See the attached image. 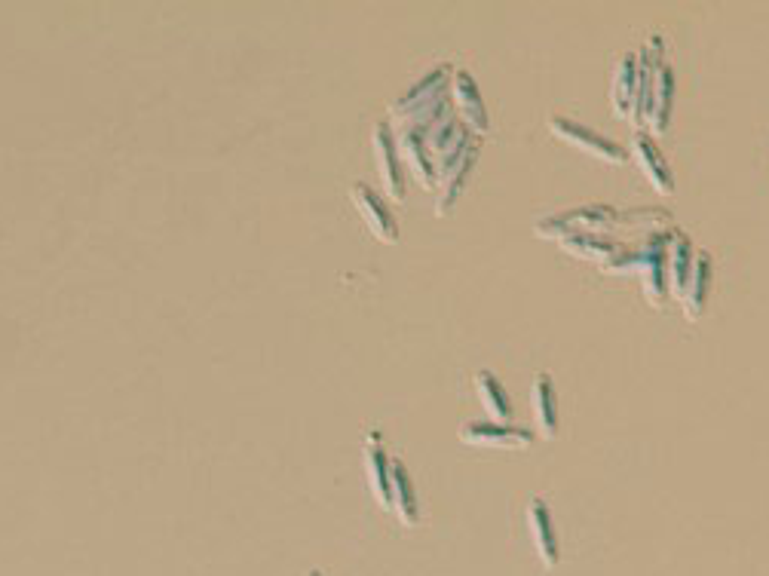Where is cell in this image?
I'll use <instances>...</instances> for the list:
<instances>
[{
    "label": "cell",
    "mask_w": 769,
    "mask_h": 576,
    "mask_svg": "<svg viewBox=\"0 0 769 576\" xmlns=\"http://www.w3.org/2000/svg\"><path fill=\"white\" fill-rule=\"evenodd\" d=\"M619 227V212L613 206H576L570 212H561V215H552V218H543L537 221V236L543 239H567V236H576V233H601V230H613Z\"/></svg>",
    "instance_id": "6da1fadb"
},
{
    "label": "cell",
    "mask_w": 769,
    "mask_h": 576,
    "mask_svg": "<svg viewBox=\"0 0 769 576\" xmlns=\"http://www.w3.org/2000/svg\"><path fill=\"white\" fill-rule=\"evenodd\" d=\"M549 129H552L555 138L573 144V148H580V151H586V154H592V157H598V160H604V163H613V166L629 163V151L622 148V144L604 138L601 132H595V129L583 126V123H576V120H570V117L552 114V117H549Z\"/></svg>",
    "instance_id": "7a4b0ae2"
},
{
    "label": "cell",
    "mask_w": 769,
    "mask_h": 576,
    "mask_svg": "<svg viewBox=\"0 0 769 576\" xmlns=\"http://www.w3.org/2000/svg\"><path fill=\"white\" fill-rule=\"evenodd\" d=\"M451 68L448 65H442V68H436V71H429L420 83H414L402 99H396L393 105H390V114H393V120L402 126L411 114H417L420 108H426V105H432V102H439V99H445V95L451 92Z\"/></svg>",
    "instance_id": "3957f363"
},
{
    "label": "cell",
    "mask_w": 769,
    "mask_h": 576,
    "mask_svg": "<svg viewBox=\"0 0 769 576\" xmlns=\"http://www.w3.org/2000/svg\"><path fill=\"white\" fill-rule=\"evenodd\" d=\"M451 95H454V105H457L454 111L460 114L463 126L472 135H485L491 120H488V108H485L482 92H478L469 71H451Z\"/></svg>",
    "instance_id": "277c9868"
},
{
    "label": "cell",
    "mask_w": 769,
    "mask_h": 576,
    "mask_svg": "<svg viewBox=\"0 0 769 576\" xmlns=\"http://www.w3.org/2000/svg\"><path fill=\"white\" fill-rule=\"evenodd\" d=\"M350 200L356 206V212L362 215V221L368 224V230L380 239V243H399V224L393 218V212L387 209L374 190L368 184H353L350 187Z\"/></svg>",
    "instance_id": "5b68a950"
},
{
    "label": "cell",
    "mask_w": 769,
    "mask_h": 576,
    "mask_svg": "<svg viewBox=\"0 0 769 576\" xmlns=\"http://www.w3.org/2000/svg\"><path fill=\"white\" fill-rule=\"evenodd\" d=\"M371 148H374V160H377V172L380 181L387 187V197L390 200H405V175H402V160L396 154V144L387 132V126L377 123L374 135H371Z\"/></svg>",
    "instance_id": "8992f818"
},
{
    "label": "cell",
    "mask_w": 769,
    "mask_h": 576,
    "mask_svg": "<svg viewBox=\"0 0 769 576\" xmlns=\"http://www.w3.org/2000/svg\"><path fill=\"white\" fill-rule=\"evenodd\" d=\"M460 439L469 445H494V448H524L534 442V432L527 426H509V423H466L460 429Z\"/></svg>",
    "instance_id": "52a82bcc"
},
{
    "label": "cell",
    "mask_w": 769,
    "mask_h": 576,
    "mask_svg": "<svg viewBox=\"0 0 769 576\" xmlns=\"http://www.w3.org/2000/svg\"><path fill=\"white\" fill-rule=\"evenodd\" d=\"M632 151H635V160H638V166L644 169V175H647V181L653 184L656 194H662V197L675 194V175H671L668 160H665L662 151L656 148V138H650L647 132H638L635 141H632Z\"/></svg>",
    "instance_id": "ba28073f"
},
{
    "label": "cell",
    "mask_w": 769,
    "mask_h": 576,
    "mask_svg": "<svg viewBox=\"0 0 769 576\" xmlns=\"http://www.w3.org/2000/svg\"><path fill=\"white\" fill-rule=\"evenodd\" d=\"M693 264H696V252H693L690 236L671 227V236H668V295L671 298H678V301L684 298Z\"/></svg>",
    "instance_id": "9c48e42d"
},
{
    "label": "cell",
    "mask_w": 769,
    "mask_h": 576,
    "mask_svg": "<svg viewBox=\"0 0 769 576\" xmlns=\"http://www.w3.org/2000/svg\"><path fill=\"white\" fill-rule=\"evenodd\" d=\"M527 531H531V540H534V549H537L540 561L546 567H555L558 564V537H555V527H552L549 506L540 497H534L531 503H527Z\"/></svg>",
    "instance_id": "30bf717a"
},
{
    "label": "cell",
    "mask_w": 769,
    "mask_h": 576,
    "mask_svg": "<svg viewBox=\"0 0 769 576\" xmlns=\"http://www.w3.org/2000/svg\"><path fill=\"white\" fill-rule=\"evenodd\" d=\"M377 439H380L377 432H368V454H365L368 485L380 509H393V469H390L387 451L377 445Z\"/></svg>",
    "instance_id": "8fae6325"
},
{
    "label": "cell",
    "mask_w": 769,
    "mask_h": 576,
    "mask_svg": "<svg viewBox=\"0 0 769 576\" xmlns=\"http://www.w3.org/2000/svg\"><path fill=\"white\" fill-rule=\"evenodd\" d=\"M635 89H638V53H629V56L619 59L613 83H610V105H613V114L619 120L632 117Z\"/></svg>",
    "instance_id": "7c38bea8"
},
{
    "label": "cell",
    "mask_w": 769,
    "mask_h": 576,
    "mask_svg": "<svg viewBox=\"0 0 769 576\" xmlns=\"http://www.w3.org/2000/svg\"><path fill=\"white\" fill-rule=\"evenodd\" d=\"M671 114H675V71L668 65L659 68L656 86H653V108H650V132L659 138L671 126Z\"/></svg>",
    "instance_id": "4fadbf2b"
},
{
    "label": "cell",
    "mask_w": 769,
    "mask_h": 576,
    "mask_svg": "<svg viewBox=\"0 0 769 576\" xmlns=\"http://www.w3.org/2000/svg\"><path fill=\"white\" fill-rule=\"evenodd\" d=\"M399 154H402V160L411 166L414 178H417L423 187L439 184V181H436V166H432V157H429V151H426V144H423V135H420V132L402 129V135H399Z\"/></svg>",
    "instance_id": "5bb4252c"
},
{
    "label": "cell",
    "mask_w": 769,
    "mask_h": 576,
    "mask_svg": "<svg viewBox=\"0 0 769 576\" xmlns=\"http://www.w3.org/2000/svg\"><path fill=\"white\" fill-rule=\"evenodd\" d=\"M531 405H534L537 432H540L543 439H555V436H558V411H555V390H552L549 374H540V377L534 380Z\"/></svg>",
    "instance_id": "9a60e30c"
},
{
    "label": "cell",
    "mask_w": 769,
    "mask_h": 576,
    "mask_svg": "<svg viewBox=\"0 0 769 576\" xmlns=\"http://www.w3.org/2000/svg\"><path fill=\"white\" fill-rule=\"evenodd\" d=\"M708 285H711V258H708V255H699L696 264H693L690 282H687V292H684V298H681L687 319H699V316L705 313Z\"/></svg>",
    "instance_id": "2e32d148"
},
{
    "label": "cell",
    "mask_w": 769,
    "mask_h": 576,
    "mask_svg": "<svg viewBox=\"0 0 769 576\" xmlns=\"http://www.w3.org/2000/svg\"><path fill=\"white\" fill-rule=\"evenodd\" d=\"M475 390H478V399H482L485 411L494 417V423H509V417H512L509 393L503 390V383L491 371H478L475 374Z\"/></svg>",
    "instance_id": "e0dca14e"
},
{
    "label": "cell",
    "mask_w": 769,
    "mask_h": 576,
    "mask_svg": "<svg viewBox=\"0 0 769 576\" xmlns=\"http://www.w3.org/2000/svg\"><path fill=\"white\" fill-rule=\"evenodd\" d=\"M390 469H393V509L399 512V521L405 527H414L417 524V494L411 485V475L402 460H390Z\"/></svg>",
    "instance_id": "ac0fdd59"
},
{
    "label": "cell",
    "mask_w": 769,
    "mask_h": 576,
    "mask_svg": "<svg viewBox=\"0 0 769 576\" xmlns=\"http://www.w3.org/2000/svg\"><path fill=\"white\" fill-rule=\"evenodd\" d=\"M561 249L570 252L573 258H598L601 264L610 261L616 252H622L619 243H613V239L601 236V233H576V236H567L561 239Z\"/></svg>",
    "instance_id": "d6986e66"
},
{
    "label": "cell",
    "mask_w": 769,
    "mask_h": 576,
    "mask_svg": "<svg viewBox=\"0 0 769 576\" xmlns=\"http://www.w3.org/2000/svg\"><path fill=\"white\" fill-rule=\"evenodd\" d=\"M475 160H478V144L475 148L463 157V163L457 166V169H451L442 181H439V187H442V194H439V206H436V215H448L451 209H454V203L460 200V194H463V187H466V181H469V175H472V169H475Z\"/></svg>",
    "instance_id": "ffe728a7"
},
{
    "label": "cell",
    "mask_w": 769,
    "mask_h": 576,
    "mask_svg": "<svg viewBox=\"0 0 769 576\" xmlns=\"http://www.w3.org/2000/svg\"><path fill=\"white\" fill-rule=\"evenodd\" d=\"M644 295L653 307H662L665 298H668V239L656 249L653 261L644 270Z\"/></svg>",
    "instance_id": "44dd1931"
},
{
    "label": "cell",
    "mask_w": 769,
    "mask_h": 576,
    "mask_svg": "<svg viewBox=\"0 0 769 576\" xmlns=\"http://www.w3.org/2000/svg\"><path fill=\"white\" fill-rule=\"evenodd\" d=\"M619 224H635V227H656L659 233L662 230H671V212L665 209H632V212H619Z\"/></svg>",
    "instance_id": "7402d4cb"
},
{
    "label": "cell",
    "mask_w": 769,
    "mask_h": 576,
    "mask_svg": "<svg viewBox=\"0 0 769 576\" xmlns=\"http://www.w3.org/2000/svg\"><path fill=\"white\" fill-rule=\"evenodd\" d=\"M304 576H322V573H319V570H307Z\"/></svg>",
    "instance_id": "603a6c76"
}]
</instances>
